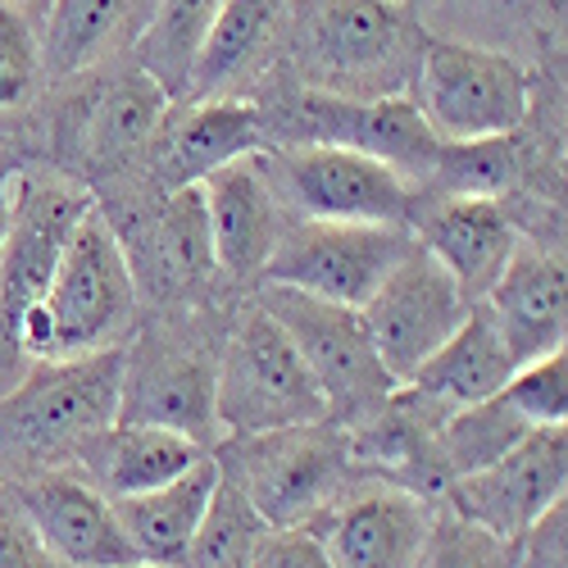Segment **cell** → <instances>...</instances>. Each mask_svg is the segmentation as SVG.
Masks as SVG:
<instances>
[{
    "mask_svg": "<svg viewBox=\"0 0 568 568\" xmlns=\"http://www.w3.org/2000/svg\"><path fill=\"white\" fill-rule=\"evenodd\" d=\"M164 87L132 55L101 69L45 82V97L23 132V164H51L87 192L146 169L151 141L169 114Z\"/></svg>",
    "mask_w": 568,
    "mask_h": 568,
    "instance_id": "cell-1",
    "label": "cell"
},
{
    "mask_svg": "<svg viewBox=\"0 0 568 568\" xmlns=\"http://www.w3.org/2000/svg\"><path fill=\"white\" fill-rule=\"evenodd\" d=\"M428 37L414 0H287L277 78L342 101L409 97Z\"/></svg>",
    "mask_w": 568,
    "mask_h": 568,
    "instance_id": "cell-2",
    "label": "cell"
},
{
    "mask_svg": "<svg viewBox=\"0 0 568 568\" xmlns=\"http://www.w3.org/2000/svg\"><path fill=\"white\" fill-rule=\"evenodd\" d=\"M232 301L214 305H173L146 310L136 333L123 346V383H119V418L114 423H146L192 437L214 450L223 442L214 418V377L219 346L232 318Z\"/></svg>",
    "mask_w": 568,
    "mask_h": 568,
    "instance_id": "cell-3",
    "label": "cell"
},
{
    "mask_svg": "<svg viewBox=\"0 0 568 568\" xmlns=\"http://www.w3.org/2000/svg\"><path fill=\"white\" fill-rule=\"evenodd\" d=\"M123 346L78 359H37L0 396V487L78 468L82 450L119 418Z\"/></svg>",
    "mask_w": 568,
    "mask_h": 568,
    "instance_id": "cell-4",
    "label": "cell"
},
{
    "mask_svg": "<svg viewBox=\"0 0 568 568\" xmlns=\"http://www.w3.org/2000/svg\"><path fill=\"white\" fill-rule=\"evenodd\" d=\"M532 82L537 69L528 55L433 32L418 55L409 101L437 141L464 146V141H491L524 128L532 110Z\"/></svg>",
    "mask_w": 568,
    "mask_h": 568,
    "instance_id": "cell-5",
    "label": "cell"
},
{
    "mask_svg": "<svg viewBox=\"0 0 568 568\" xmlns=\"http://www.w3.org/2000/svg\"><path fill=\"white\" fill-rule=\"evenodd\" d=\"M214 418L223 437H255L273 428H292V423L327 418V400L310 377L301 351L260 310L251 292L232 305L219 346Z\"/></svg>",
    "mask_w": 568,
    "mask_h": 568,
    "instance_id": "cell-6",
    "label": "cell"
},
{
    "mask_svg": "<svg viewBox=\"0 0 568 568\" xmlns=\"http://www.w3.org/2000/svg\"><path fill=\"white\" fill-rule=\"evenodd\" d=\"M264 128H268V151L277 146H342L392 164L414 182V192L428 182L442 141L428 132L423 114L409 97L387 101H342V97H318L301 91L292 82H264L255 97Z\"/></svg>",
    "mask_w": 568,
    "mask_h": 568,
    "instance_id": "cell-7",
    "label": "cell"
},
{
    "mask_svg": "<svg viewBox=\"0 0 568 568\" xmlns=\"http://www.w3.org/2000/svg\"><path fill=\"white\" fill-rule=\"evenodd\" d=\"M210 455L251 496L268 528H305L355 478L346 428L333 418L255 437H223Z\"/></svg>",
    "mask_w": 568,
    "mask_h": 568,
    "instance_id": "cell-8",
    "label": "cell"
},
{
    "mask_svg": "<svg viewBox=\"0 0 568 568\" xmlns=\"http://www.w3.org/2000/svg\"><path fill=\"white\" fill-rule=\"evenodd\" d=\"M91 210V192L51 164H23L10 192V227L0 242V373L19 364V323L45 301L73 227Z\"/></svg>",
    "mask_w": 568,
    "mask_h": 568,
    "instance_id": "cell-9",
    "label": "cell"
},
{
    "mask_svg": "<svg viewBox=\"0 0 568 568\" xmlns=\"http://www.w3.org/2000/svg\"><path fill=\"white\" fill-rule=\"evenodd\" d=\"M41 305L51 314V359L119 351L136 333L141 323L136 282L128 273L123 246L114 242V232L97 214V205L73 227Z\"/></svg>",
    "mask_w": 568,
    "mask_h": 568,
    "instance_id": "cell-10",
    "label": "cell"
},
{
    "mask_svg": "<svg viewBox=\"0 0 568 568\" xmlns=\"http://www.w3.org/2000/svg\"><path fill=\"white\" fill-rule=\"evenodd\" d=\"M251 296L301 351L310 377L327 400V418L333 423L355 428V423H364L396 392L392 373L377 364V351L364 333L359 310L318 301V296H305L292 287H255Z\"/></svg>",
    "mask_w": 568,
    "mask_h": 568,
    "instance_id": "cell-11",
    "label": "cell"
},
{
    "mask_svg": "<svg viewBox=\"0 0 568 568\" xmlns=\"http://www.w3.org/2000/svg\"><path fill=\"white\" fill-rule=\"evenodd\" d=\"M264 173L287 219L409 227V214H414V182L392 164L359 151L277 146V151H264Z\"/></svg>",
    "mask_w": 568,
    "mask_h": 568,
    "instance_id": "cell-12",
    "label": "cell"
},
{
    "mask_svg": "<svg viewBox=\"0 0 568 568\" xmlns=\"http://www.w3.org/2000/svg\"><path fill=\"white\" fill-rule=\"evenodd\" d=\"M414 251L409 227L387 223H314L287 219L260 273V287H292L359 310L373 287Z\"/></svg>",
    "mask_w": 568,
    "mask_h": 568,
    "instance_id": "cell-13",
    "label": "cell"
},
{
    "mask_svg": "<svg viewBox=\"0 0 568 568\" xmlns=\"http://www.w3.org/2000/svg\"><path fill=\"white\" fill-rule=\"evenodd\" d=\"M468 310L473 305L459 296L450 273L414 242V251L359 305V318L377 351V364L400 387L409 383L423 359L450 342V333L468 318Z\"/></svg>",
    "mask_w": 568,
    "mask_h": 568,
    "instance_id": "cell-14",
    "label": "cell"
},
{
    "mask_svg": "<svg viewBox=\"0 0 568 568\" xmlns=\"http://www.w3.org/2000/svg\"><path fill=\"white\" fill-rule=\"evenodd\" d=\"M437 514L442 500L355 473L342 496L314 514L305 528L318 537L333 568H414Z\"/></svg>",
    "mask_w": 568,
    "mask_h": 568,
    "instance_id": "cell-15",
    "label": "cell"
},
{
    "mask_svg": "<svg viewBox=\"0 0 568 568\" xmlns=\"http://www.w3.org/2000/svg\"><path fill=\"white\" fill-rule=\"evenodd\" d=\"M568 428H532L496 464L455 478L442 505L500 541H518L537 518L568 500Z\"/></svg>",
    "mask_w": 568,
    "mask_h": 568,
    "instance_id": "cell-16",
    "label": "cell"
},
{
    "mask_svg": "<svg viewBox=\"0 0 568 568\" xmlns=\"http://www.w3.org/2000/svg\"><path fill=\"white\" fill-rule=\"evenodd\" d=\"M264 151L268 128L255 101H173L151 141L146 173L160 192H178Z\"/></svg>",
    "mask_w": 568,
    "mask_h": 568,
    "instance_id": "cell-17",
    "label": "cell"
},
{
    "mask_svg": "<svg viewBox=\"0 0 568 568\" xmlns=\"http://www.w3.org/2000/svg\"><path fill=\"white\" fill-rule=\"evenodd\" d=\"M287 0H223L205 28L182 101H255L277 78Z\"/></svg>",
    "mask_w": 568,
    "mask_h": 568,
    "instance_id": "cell-18",
    "label": "cell"
},
{
    "mask_svg": "<svg viewBox=\"0 0 568 568\" xmlns=\"http://www.w3.org/2000/svg\"><path fill=\"white\" fill-rule=\"evenodd\" d=\"M409 232L450 273L468 305L487 301L518 246L514 219L491 196H414Z\"/></svg>",
    "mask_w": 568,
    "mask_h": 568,
    "instance_id": "cell-19",
    "label": "cell"
},
{
    "mask_svg": "<svg viewBox=\"0 0 568 568\" xmlns=\"http://www.w3.org/2000/svg\"><path fill=\"white\" fill-rule=\"evenodd\" d=\"M201 196H205L219 273L236 292H255L277 236L287 227V210H282L273 182L264 173V155L236 160V164L210 173L201 182Z\"/></svg>",
    "mask_w": 568,
    "mask_h": 568,
    "instance_id": "cell-20",
    "label": "cell"
},
{
    "mask_svg": "<svg viewBox=\"0 0 568 568\" xmlns=\"http://www.w3.org/2000/svg\"><path fill=\"white\" fill-rule=\"evenodd\" d=\"M32 518L41 541L51 546L69 568H132L141 564L132 541L123 537L114 500L101 496L78 468L37 473V478L10 487Z\"/></svg>",
    "mask_w": 568,
    "mask_h": 568,
    "instance_id": "cell-21",
    "label": "cell"
},
{
    "mask_svg": "<svg viewBox=\"0 0 568 568\" xmlns=\"http://www.w3.org/2000/svg\"><path fill=\"white\" fill-rule=\"evenodd\" d=\"M478 305H487L496 333L509 346L518 368L550 355V351H564L568 346L564 246H541V242H524V236H518L505 273L496 277V287Z\"/></svg>",
    "mask_w": 568,
    "mask_h": 568,
    "instance_id": "cell-22",
    "label": "cell"
},
{
    "mask_svg": "<svg viewBox=\"0 0 568 568\" xmlns=\"http://www.w3.org/2000/svg\"><path fill=\"white\" fill-rule=\"evenodd\" d=\"M155 0H51L41 19V64L45 78H73L132 55L151 23Z\"/></svg>",
    "mask_w": 568,
    "mask_h": 568,
    "instance_id": "cell-23",
    "label": "cell"
},
{
    "mask_svg": "<svg viewBox=\"0 0 568 568\" xmlns=\"http://www.w3.org/2000/svg\"><path fill=\"white\" fill-rule=\"evenodd\" d=\"M210 450L192 437H178L169 428H146V423H110L78 459V473L110 500L146 496L178 483L186 468H196Z\"/></svg>",
    "mask_w": 568,
    "mask_h": 568,
    "instance_id": "cell-24",
    "label": "cell"
},
{
    "mask_svg": "<svg viewBox=\"0 0 568 568\" xmlns=\"http://www.w3.org/2000/svg\"><path fill=\"white\" fill-rule=\"evenodd\" d=\"M518 373L509 346L500 342L496 323L487 314V305H473L468 318L450 333V342L442 351H433L414 368L409 383L400 387H414L428 400H437L442 409H468V405H483L491 396L505 392V383Z\"/></svg>",
    "mask_w": 568,
    "mask_h": 568,
    "instance_id": "cell-25",
    "label": "cell"
},
{
    "mask_svg": "<svg viewBox=\"0 0 568 568\" xmlns=\"http://www.w3.org/2000/svg\"><path fill=\"white\" fill-rule=\"evenodd\" d=\"M214 483H219V464H214V455H205L196 468H186L178 483L146 491V496L114 500V518H119V528L132 541L141 564L182 568Z\"/></svg>",
    "mask_w": 568,
    "mask_h": 568,
    "instance_id": "cell-26",
    "label": "cell"
},
{
    "mask_svg": "<svg viewBox=\"0 0 568 568\" xmlns=\"http://www.w3.org/2000/svg\"><path fill=\"white\" fill-rule=\"evenodd\" d=\"M45 82L51 78L41 64V23L14 0H0V146H10L14 155L45 97Z\"/></svg>",
    "mask_w": 568,
    "mask_h": 568,
    "instance_id": "cell-27",
    "label": "cell"
},
{
    "mask_svg": "<svg viewBox=\"0 0 568 568\" xmlns=\"http://www.w3.org/2000/svg\"><path fill=\"white\" fill-rule=\"evenodd\" d=\"M219 10H223V0H155L146 32L132 45V60L164 87L169 101H182L196 45Z\"/></svg>",
    "mask_w": 568,
    "mask_h": 568,
    "instance_id": "cell-28",
    "label": "cell"
},
{
    "mask_svg": "<svg viewBox=\"0 0 568 568\" xmlns=\"http://www.w3.org/2000/svg\"><path fill=\"white\" fill-rule=\"evenodd\" d=\"M268 532L273 528L260 518L251 496L236 487L232 473L219 468V483L210 491V505H205L201 524H196L192 546H186L182 568H246Z\"/></svg>",
    "mask_w": 568,
    "mask_h": 568,
    "instance_id": "cell-29",
    "label": "cell"
},
{
    "mask_svg": "<svg viewBox=\"0 0 568 568\" xmlns=\"http://www.w3.org/2000/svg\"><path fill=\"white\" fill-rule=\"evenodd\" d=\"M528 433L532 428L509 409L505 396H491L483 405H468V409L446 414L442 428H437V464H442L446 487L455 478H468V473L496 464L509 446H518Z\"/></svg>",
    "mask_w": 568,
    "mask_h": 568,
    "instance_id": "cell-30",
    "label": "cell"
},
{
    "mask_svg": "<svg viewBox=\"0 0 568 568\" xmlns=\"http://www.w3.org/2000/svg\"><path fill=\"white\" fill-rule=\"evenodd\" d=\"M500 396L528 428H568V346L524 364Z\"/></svg>",
    "mask_w": 568,
    "mask_h": 568,
    "instance_id": "cell-31",
    "label": "cell"
},
{
    "mask_svg": "<svg viewBox=\"0 0 568 568\" xmlns=\"http://www.w3.org/2000/svg\"><path fill=\"white\" fill-rule=\"evenodd\" d=\"M414 568H514V541L483 532L478 524H468V518L442 505Z\"/></svg>",
    "mask_w": 568,
    "mask_h": 568,
    "instance_id": "cell-32",
    "label": "cell"
},
{
    "mask_svg": "<svg viewBox=\"0 0 568 568\" xmlns=\"http://www.w3.org/2000/svg\"><path fill=\"white\" fill-rule=\"evenodd\" d=\"M0 568H69L51 546L41 541L19 496L0 487Z\"/></svg>",
    "mask_w": 568,
    "mask_h": 568,
    "instance_id": "cell-33",
    "label": "cell"
},
{
    "mask_svg": "<svg viewBox=\"0 0 568 568\" xmlns=\"http://www.w3.org/2000/svg\"><path fill=\"white\" fill-rule=\"evenodd\" d=\"M564 564H568V500L550 505L514 541V568H564Z\"/></svg>",
    "mask_w": 568,
    "mask_h": 568,
    "instance_id": "cell-34",
    "label": "cell"
},
{
    "mask_svg": "<svg viewBox=\"0 0 568 568\" xmlns=\"http://www.w3.org/2000/svg\"><path fill=\"white\" fill-rule=\"evenodd\" d=\"M246 568H333L310 528H273Z\"/></svg>",
    "mask_w": 568,
    "mask_h": 568,
    "instance_id": "cell-35",
    "label": "cell"
},
{
    "mask_svg": "<svg viewBox=\"0 0 568 568\" xmlns=\"http://www.w3.org/2000/svg\"><path fill=\"white\" fill-rule=\"evenodd\" d=\"M19 169H23V160L10 146H0V242H6V227H10V192H14Z\"/></svg>",
    "mask_w": 568,
    "mask_h": 568,
    "instance_id": "cell-36",
    "label": "cell"
},
{
    "mask_svg": "<svg viewBox=\"0 0 568 568\" xmlns=\"http://www.w3.org/2000/svg\"><path fill=\"white\" fill-rule=\"evenodd\" d=\"M14 6H19V10H28V14L41 23V19H45V10H51V0H14Z\"/></svg>",
    "mask_w": 568,
    "mask_h": 568,
    "instance_id": "cell-37",
    "label": "cell"
},
{
    "mask_svg": "<svg viewBox=\"0 0 568 568\" xmlns=\"http://www.w3.org/2000/svg\"><path fill=\"white\" fill-rule=\"evenodd\" d=\"M132 568H155V564H132Z\"/></svg>",
    "mask_w": 568,
    "mask_h": 568,
    "instance_id": "cell-38",
    "label": "cell"
}]
</instances>
